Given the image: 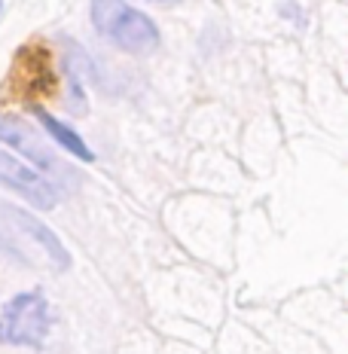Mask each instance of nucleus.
Instances as JSON below:
<instances>
[{"instance_id":"obj_1","label":"nucleus","mask_w":348,"mask_h":354,"mask_svg":"<svg viewBox=\"0 0 348 354\" xmlns=\"http://www.w3.org/2000/svg\"><path fill=\"white\" fill-rule=\"evenodd\" d=\"M58 92V73H55V55L43 40L19 46L12 68L0 86V98L19 101V104L40 107L43 98H55Z\"/></svg>"},{"instance_id":"obj_2","label":"nucleus","mask_w":348,"mask_h":354,"mask_svg":"<svg viewBox=\"0 0 348 354\" xmlns=\"http://www.w3.org/2000/svg\"><path fill=\"white\" fill-rule=\"evenodd\" d=\"M92 21L98 34H104L125 53H150L159 43V28L122 0H92Z\"/></svg>"},{"instance_id":"obj_3","label":"nucleus","mask_w":348,"mask_h":354,"mask_svg":"<svg viewBox=\"0 0 348 354\" xmlns=\"http://www.w3.org/2000/svg\"><path fill=\"white\" fill-rule=\"evenodd\" d=\"M53 330V308L40 290L19 293L0 312V342L40 348Z\"/></svg>"},{"instance_id":"obj_4","label":"nucleus","mask_w":348,"mask_h":354,"mask_svg":"<svg viewBox=\"0 0 348 354\" xmlns=\"http://www.w3.org/2000/svg\"><path fill=\"white\" fill-rule=\"evenodd\" d=\"M0 217H3V223H10L19 235H25L28 241H34V245L40 248V254L49 260V266H53V269L64 272V269L71 266L68 248H64L62 241H58V235L49 230L43 220H37L34 214L21 211V208H16V205H0Z\"/></svg>"},{"instance_id":"obj_5","label":"nucleus","mask_w":348,"mask_h":354,"mask_svg":"<svg viewBox=\"0 0 348 354\" xmlns=\"http://www.w3.org/2000/svg\"><path fill=\"white\" fill-rule=\"evenodd\" d=\"M0 183H10V187L25 196L34 208L46 211V208H55V202H58L53 183H49L46 177H40L31 165H21L19 159L6 156L3 150H0Z\"/></svg>"},{"instance_id":"obj_6","label":"nucleus","mask_w":348,"mask_h":354,"mask_svg":"<svg viewBox=\"0 0 348 354\" xmlns=\"http://www.w3.org/2000/svg\"><path fill=\"white\" fill-rule=\"evenodd\" d=\"M0 141H6L10 147H16L19 153H25L34 165H40L43 171H62V162L53 159L40 144H37V135L28 129L19 116H0Z\"/></svg>"},{"instance_id":"obj_7","label":"nucleus","mask_w":348,"mask_h":354,"mask_svg":"<svg viewBox=\"0 0 348 354\" xmlns=\"http://www.w3.org/2000/svg\"><path fill=\"white\" fill-rule=\"evenodd\" d=\"M34 116L40 120L43 129L49 131V138H53L58 147H64V150H68L71 156H77V159H83V162H92V159H95V153L89 150L86 141L71 129V125H64L62 120H55V116H53V113H46L43 107H34Z\"/></svg>"},{"instance_id":"obj_8","label":"nucleus","mask_w":348,"mask_h":354,"mask_svg":"<svg viewBox=\"0 0 348 354\" xmlns=\"http://www.w3.org/2000/svg\"><path fill=\"white\" fill-rule=\"evenodd\" d=\"M153 3H177V0H153Z\"/></svg>"}]
</instances>
